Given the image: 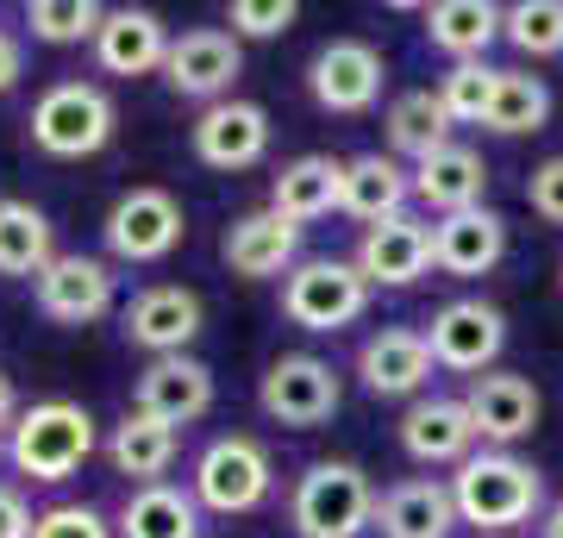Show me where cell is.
Returning <instances> with one entry per match:
<instances>
[{"instance_id": "43", "label": "cell", "mask_w": 563, "mask_h": 538, "mask_svg": "<svg viewBox=\"0 0 563 538\" xmlns=\"http://www.w3.org/2000/svg\"><path fill=\"white\" fill-rule=\"evenodd\" d=\"M0 458H7V439H0Z\"/></svg>"}, {"instance_id": "33", "label": "cell", "mask_w": 563, "mask_h": 538, "mask_svg": "<svg viewBox=\"0 0 563 538\" xmlns=\"http://www.w3.org/2000/svg\"><path fill=\"white\" fill-rule=\"evenodd\" d=\"M495 81H501V69H488V63H451L432 95H439L451 125H483L495 107Z\"/></svg>"}, {"instance_id": "5", "label": "cell", "mask_w": 563, "mask_h": 538, "mask_svg": "<svg viewBox=\"0 0 563 538\" xmlns=\"http://www.w3.org/2000/svg\"><path fill=\"white\" fill-rule=\"evenodd\" d=\"M113 120L120 113H113L107 88H95V81H57V88L38 95L25 132H32V144H38L44 157H95L113 139Z\"/></svg>"}, {"instance_id": "37", "label": "cell", "mask_w": 563, "mask_h": 538, "mask_svg": "<svg viewBox=\"0 0 563 538\" xmlns=\"http://www.w3.org/2000/svg\"><path fill=\"white\" fill-rule=\"evenodd\" d=\"M32 538H113V526H107V514L81 507V501H57L32 519Z\"/></svg>"}, {"instance_id": "11", "label": "cell", "mask_w": 563, "mask_h": 538, "mask_svg": "<svg viewBox=\"0 0 563 538\" xmlns=\"http://www.w3.org/2000/svg\"><path fill=\"white\" fill-rule=\"evenodd\" d=\"M32 295H38V314L57 319V326H95V319L113 314V270L101 257L63 251V257L44 263Z\"/></svg>"}, {"instance_id": "15", "label": "cell", "mask_w": 563, "mask_h": 538, "mask_svg": "<svg viewBox=\"0 0 563 538\" xmlns=\"http://www.w3.org/2000/svg\"><path fill=\"white\" fill-rule=\"evenodd\" d=\"M470 426H476V439H488L495 451L507 444H520L532 426H539V388L514 370H483V376H470Z\"/></svg>"}, {"instance_id": "16", "label": "cell", "mask_w": 563, "mask_h": 538, "mask_svg": "<svg viewBox=\"0 0 563 538\" xmlns=\"http://www.w3.org/2000/svg\"><path fill=\"white\" fill-rule=\"evenodd\" d=\"M263 151H269V113L263 107H251V100H213V107H201V120H195V157L207 163V169H251V163H263Z\"/></svg>"}, {"instance_id": "9", "label": "cell", "mask_w": 563, "mask_h": 538, "mask_svg": "<svg viewBox=\"0 0 563 538\" xmlns=\"http://www.w3.org/2000/svg\"><path fill=\"white\" fill-rule=\"evenodd\" d=\"M501 344H507V319H501V307H488V300H444L439 314H432V326H426L432 363L457 370V376L495 370Z\"/></svg>"}, {"instance_id": "17", "label": "cell", "mask_w": 563, "mask_h": 538, "mask_svg": "<svg viewBox=\"0 0 563 538\" xmlns=\"http://www.w3.org/2000/svg\"><path fill=\"white\" fill-rule=\"evenodd\" d=\"M426 270H432V226H420L413 213L363 232L357 276L369 282V288H407V282H420Z\"/></svg>"}, {"instance_id": "32", "label": "cell", "mask_w": 563, "mask_h": 538, "mask_svg": "<svg viewBox=\"0 0 563 538\" xmlns=\"http://www.w3.org/2000/svg\"><path fill=\"white\" fill-rule=\"evenodd\" d=\"M551 120V88L539 76H526V69H501L495 81V107H488V132H501V139H526V132H544Z\"/></svg>"}, {"instance_id": "12", "label": "cell", "mask_w": 563, "mask_h": 538, "mask_svg": "<svg viewBox=\"0 0 563 538\" xmlns=\"http://www.w3.org/2000/svg\"><path fill=\"white\" fill-rule=\"evenodd\" d=\"M213 407V370L201 358H151L132 388V414H151L163 426H195Z\"/></svg>"}, {"instance_id": "29", "label": "cell", "mask_w": 563, "mask_h": 538, "mask_svg": "<svg viewBox=\"0 0 563 538\" xmlns=\"http://www.w3.org/2000/svg\"><path fill=\"white\" fill-rule=\"evenodd\" d=\"M107 458H113L120 476L151 488V482H163L169 463H176V426H163V419H151V414H125L120 426H113V439H107Z\"/></svg>"}, {"instance_id": "19", "label": "cell", "mask_w": 563, "mask_h": 538, "mask_svg": "<svg viewBox=\"0 0 563 538\" xmlns=\"http://www.w3.org/2000/svg\"><path fill=\"white\" fill-rule=\"evenodd\" d=\"M401 451L426 470L439 463H463L476 451V426H470V407L451 395H420L413 407L401 414Z\"/></svg>"}, {"instance_id": "27", "label": "cell", "mask_w": 563, "mask_h": 538, "mask_svg": "<svg viewBox=\"0 0 563 538\" xmlns=\"http://www.w3.org/2000/svg\"><path fill=\"white\" fill-rule=\"evenodd\" d=\"M113 526H120V538H201V501L176 482H151V488L125 495Z\"/></svg>"}, {"instance_id": "20", "label": "cell", "mask_w": 563, "mask_h": 538, "mask_svg": "<svg viewBox=\"0 0 563 538\" xmlns=\"http://www.w3.org/2000/svg\"><path fill=\"white\" fill-rule=\"evenodd\" d=\"M501 257H507V220L495 207L444 213L432 226V270H444V276H488Z\"/></svg>"}, {"instance_id": "28", "label": "cell", "mask_w": 563, "mask_h": 538, "mask_svg": "<svg viewBox=\"0 0 563 538\" xmlns=\"http://www.w3.org/2000/svg\"><path fill=\"white\" fill-rule=\"evenodd\" d=\"M426 39L451 63H483V51L501 39V7L495 0H439V7H426Z\"/></svg>"}, {"instance_id": "7", "label": "cell", "mask_w": 563, "mask_h": 538, "mask_svg": "<svg viewBox=\"0 0 563 538\" xmlns=\"http://www.w3.org/2000/svg\"><path fill=\"white\" fill-rule=\"evenodd\" d=\"M257 400L263 414L276 419V426H295V432H313V426H325V419L339 414V370L325 358H307V351H295V358H276L269 370H263L257 382Z\"/></svg>"}, {"instance_id": "36", "label": "cell", "mask_w": 563, "mask_h": 538, "mask_svg": "<svg viewBox=\"0 0 563 538\" xmlns=\"http://www.w3.org/2000/svg\"><path fill=\"white\" fill-rule=\"evenodd\" d=\"M295 20H301L295 0H232V7H225L232 39H282Z\"/></svg>"}, {"instance_id": "35", "label": "cell", "mask_w": 563, "mask_h": 538, "mask_svg": "<svg viewBox=\"0 0 563 538\" xmlns=\"http://www.w3.org/2000/svg\"><path fill=\"white\" fill-rule=\"evenodd\" d=\"M101 20H107V13L95 7V0H32V7H25V25H32V39H44V44L95 39Z\"/></svg>"}, {"instance_id": "3", "label": "cell", "mask_w": 563, "mask_h": 538, "mask_svg": "<svg viewBox=\"0 0 563 538\" xmlns=\"http://www.w3.org/2000/svg\"><path fill=\"white\" fill-rule=\"evenodd\" d=\"M376 519V488L357 463H307L295 495H288V526L295 538H357Z\"/></svg>"}, {"instance_id": "10", "label": "cell", "mask_w": 563, "mask_h": 538, "mask_svg": "<svg viewBox=\"0 0 563 538\" xmlns=\"http://www.w3.org/2000/svg\"><path fill=\"white\" fill-rule=\"evenodd\" d=\"M244 69V51L239 39L225 32V25H195V32H181L169 39V57H163V81L188 100H232V81Z\"/></svg>"}, {"instance_id": "6", "label": "cell", "mask_w": 563, "mask_h": 538, "mask_svg": "<svg viewBox=\"0 0 563 538\" xmlns=\"http://www.w3.org/2000/svg\"><path fill=\"white\" fill-rule=\"evenodd\" d=\"M369 307V282L357 276V263L344 257H307L282 282V314L301 332H339Z\"/></svg>"}, {"instance_id": "18", "label": "cell", "mask_w": 563, "mask_h": 538, "mask_svg": "<svg viewBox=\"0 0 563 538\" xmlns=\"http://www.w3.org/2000/svg\"><path fill=\"white\" fill-rule=\"evenodd\" d=\"M357 376H363L369 395H383V400L420 395L426 376H432L426 332H413V326H383V332H369L363 351H357Z\"/></svg>"}, {"instance_id": "25", "label": "cell", "mask_w": 563, "mask_h": 538, "mask_svg": "<svg viewBox=\"0 0 563 538\" xmlns=\"http://www.w3.org/2000/svg\"><path fill=\"white\" fill-rule=\"evenodd\" d=\"M407 200H413V176H407L395 157L369 151V157H351L344 163V188H339V213L363 220V232L383 220H401Z\"/></svg>"}, {"instance_id": "38", "label": "cell", "mask_w": 563, "mask_h": 538, "mask_svg": "<svg viewBox=\"0 0 563 538\" xmlns=\"http://www.w3.org/2000/svg\"><path fill=\"white\" fill-rule=\"evenodd\" d=\"M526 200H532V213H539L544 226H563V157H551V163H539V169H532Z\"/></svg>"}, {"instance_id": "42", "label": "cell", "mask_w": 563, "mask_h": 538, "mask_svg": "<svg viewBox=\"0 0 563 538\" xmlns=\"http://www.w3.org/2000/svg\"><path fill=\"white\" fill-rule=\"evenodd\" d=\"M539 532H544V538H563V501H551V514H544Z\"/></svg>"}, {"instance_id": "21", "label": "cell", "mask_w": 563, "mask_h": 538, "mask_svg": "<svg viewBox=\"0 0 563 538\" xmlns=\"http://www.w3.org/2000/svg\"><path fill=\"white\" fill-rule=\"evenodd\" d=\"M295 251H301V226H288L282 213H269V207L239 213V220L225 226V244H220L225 270L244 276V282H263V276L295 270Z\"/></svg>"}, {"instance_id": "40", "label": "cell", "mask_w": 563, "mask_h": 538, "mask_svg": "<svg viewBox=\"0 0 563 538\" xmlns=\"http://www.w3.org/2000/svg\"><path fill=\"white\" fill-rule=\"evenodd\" d=\"M20 76H25V51H20V39H13V32H0V95H7Z\"/></svg>"}, {"instance_id": "30", "label": "cell", "mask_w": 563, "mask_h": 538, "mask_svg": "<svg viewBox=\"0 0 563 538\" xmlns=\"http://www.w3.org/2000/svg\"><path fill=\"white\" fill-rule=\"evenodd\" d=\"M51 257H57V244H51V220H44L32 200H0V276L38 282Z\"/></svg>"}, {"instance_id": "41", "label": "cell", "mask_w": 563, "mask_h": 538, "mask_svg": "<svg viewBox=\"0 0 563 538\" xmlns=\"http://www.w3.org/2000/svg\"><path fill=\"white\" fill-rule=\"evenodd\" d=\"M13 419H20V395H13V382L0 376V432H13Z\"/></svg>"}, {"instance_id": "26", "label": "cell", "mask_w": 563, "mask_h": 538, "mask_svg": "<svg viewBox=\"0 0 563 538\" xmlns=\"http://www.w3.org/2000/svg\"><path fill=\"white\" fill-rule=\"evenodd\" d=\"M339 188H344L339 157H295L269 182V213H282L288 226H313L325 213H339Z\"/></svg>"}, {"instance_id": "1", "label": "cell", "mask_w": 563, "mask_h": 538, "mask_svg": "<svg viewBox=\"0 0 563 538\" xmlns=\"http://www.w3.org/2000/svg\"><path fill=\"white\" fill-rule=\"evenodd\" d=\"M539 501H544V476L514 451H470L451 476L457 526H476V532H514L539 514Z\"/></svg>"}, {"instance_id": "8", "label": "cell", "mask_w": 563, "mask_h": 538, "mask_svg": "<svg viewBox=\"0 0 563 538\" xmlns=\"http://www.w3.org/2000/svg\"><path fill=\"white\" fill-rule=\"evenodd\" d=\"M101 232H107V251L120 263H157L181 244L188 220H181V200L169 188H125Z\"/></svg>"}, {"instance_id": "23", "label": "cell", "mask_w": 563, "mask_h": 538, "mask_svg": "<svg viewBox=\"0 0 563 538\" xmlns=\"http://www.w3.org/2000/svg\"><path fill=\"white\" fill-rule=\"evenodd\" d=\"M95 57L107 76H151L169 57V25L151 7H113L95 32Z\"/></svg>"}, {"instance_id": "4", "label": "cell", "mask_w": 563, "mask_h": 538, "mask_svg": "<svg viewBox=\"0 0 563 538\" xmlns=\"http://www.w3.org/2000/svg\"><path fill=\"white\" fill-rule=\"evenodd\" d=\"M269 488H276V463L244 432L213 439L195 458V476H188V495L201 501L207 514H257L263 501H269Z\"/></svg>"}, {"instance_id": "39", "label": "cell", "mask_w": 563, "mask_h": 538, "mask_svg": "<svg viewBox=\"0 0 563 538\" xmlns=\"http://www.w3.org/2000/svg\"><path fill=\"white\" fill-rule=\"evenodd\" d=\"M32 507H25V495L20 488H7V482H0V538H32Z\"/></svg>"}, {"instance_id": "34", "label": "cell", "mask_w": 563, "mask_h": 538, "mask_svg": "<svg viewBox=\"0 0 563 538\" xmlns=\"http://www.w3.org/2000/svg\"><path fill=\"white\" fill-rule=\"evenodd\" d=\"M501 39L520 57H558L563 51V0H514V7H501Z\"/></svg>"}, {"instance_id": "14", "label": "cell", "mask_w": 563, "mask_h": 538, "mask_svg": "<svg viewBox=\"0 0 563 538\" xmlns=\"http://www.w3.org/2000/svg\"><path fill=\"white\" fill-rule=\"evenodd\" d=\"M201 295L195 288H181V282H157V288H144L132 307H125V339L151 351V358H181L188 344L201 339Z\"/></svg>"}, {"instance_id": "22", "label": "cell", "mask_w": 563, "mask_h": 538, "mask_svg": "<svg viewBox=\"0 0 563 538\" xmlns=\"http://www.w3.org/2000/svg\"><path fill=\"white\" fill-rule=\"evenodd\" d=\"M383 538H451L457 532V507H451V482L439 476H407L376 495V519Z\"/></svg>"}, {"instance_id": "24", "label": "cell", "mask_w": 563, "mask_h": 538, "mask_svg": "<svg viewBox=\"0 0 563 538\" xmlns=\"http://www.w3.org/2000/svg\"><path fill=\"white\" fill-rule=\"evenodd\" d=\"M413 176V200L432 207V213H470V207H483V188H488V163L483 151H470V144H444L432 151L426 163L407 169Z\"/></svg>"}, {"instance_id": "31", "label": "cell", "mask_w": 563, "mask_h": 538, "mask_svg": "<svg viewBox=\"0 0 563 538\" xmlns=\"http://www.w3.org/2000/svg\"><path fill=\"white\" fill-rule=\"evenodd\" d=\"M388 144H395V157H413L426 163L432 151L451 144V120H444V107L432 88H407V95L388 100Z\"/></svg>"}, {"instance_id": "2", "label": "cell", "mask_w": 563, "mask_h": 538, "mask_svg": "<svg viewBox=\"0 0 563 538\" xmlns=\"http://www.w3.org/2000/svg\"><path fill=\"white\" fill-rule=\"evenodd\" d=\"M95 451V414L76 400H38L20 407L13 432H7V463L32 482H69Z\"/></svg>"}, {"instance_id": "13", "label": "cell", "mask_w": 563, "mask_h": 538, "mask_svg": "<svg viewBox=\"0 0 563 538\" xmlns=\"http://www.w3.org/2000/svg\"><path fill=\"white\" fill-rule=\"evenodd\" d=\"M383 51L363 39H332L313 57L307 81H313V100H320L325 113H369L376 100H383Z\"/></svg>"}]
</instances>
